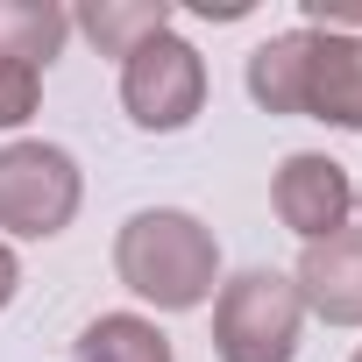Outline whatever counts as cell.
Here are the masks:
<instances>
[{"label": "cell", "instance_id": "1", "mask_svg": "<svg viewBox=\"0 0 362 362\" xmlns=\"http://www.w3.org/2000/svg\"><path fill=\"white\" fill-rule=\"evenodd\" d=\"M114 277L156 313H192L221 284V242L185 206H142L114 235Z\"/></svg>", "mask_w": 362, "mask_h": 362}, {"label": "cell", "instance_id": "13", "mask_svg": "<svg viewBox=\"0 0 362 362\" xmlns=\"http://www.w3.org/2000/svg\"><path fill=\"white\" fill-rule=\"evenodd\" d=\"M298 8H305V22H327L334 36H348L362 22V0H298Z\"/></svg>", "mask_w": 362, "mask_h": 362}, {"label": "cell", "instance_id": "16", "mask_svg": "<svg viewBox=\"0 0 362 362\" xmlns=\"http://www.w3.org/2000/svg\"><path fill=\"white\" fill-rule=\"evenodd\" d=\"M348 362H362V348H355V355H348Z\"/></svg>", "mask_w": 362, "mask_h": 362}, {"label": "cell", "instance_id": "12", "mask_svg": "<svg viewBox=\"0 0 362 362\" xmlns=\"http://www.w3.org/2000/svg\"><path fill=\"white\" fill-rule=\"evenodd\" d=\"M43 100V71L22 57H0V128H22Z\"/></svg>", "mask_w": 362, "mask_h": 362}, {"label": "cell", "instance_id": "11", "mask_svg": "<svg viewBox=\"0 0 362 362\" xmlns=\"http://www.w3.org/2000/svg\"><path fill=\"white\" fill-rule=\"evenodd\" d=\"M71 22L100 43V57H128L135 43H149L156 29H170V8H163V0H93V8H78Z\"/></svg>", "mask_w": 362, "mask_h": 362}, {"label": "cell", "instance_id": "10", "mask_svg": "<svg viewBox=\"0 0 362 362\" xmlns=\"http://www.w3.org/2000/svg\"><path fill=\"white\" fill-rule=\"evenodd\" d=\"M71 36V15L57 0H0V57H22V64H50Z\"/></svg>", "mask_w": 362, "mask_h": 362}, {"label": "cell", "instance_id": "14", "mask_svg": "<svg viewBox=\"0 0 362 362\" xmlns=\"http://www.w3.org/2000/svg\"><path fill=\"white\" fill-rule=\"evenodd\" d=\"M15 291H22V263H15V249L0 242V313L15 305Z\"/></svg>", "mask_w": 362, "mask_h": 362}, {"label": "cell", "instance_id": "7", "mask_svg": "<svg viewBox=\"0 0 362 362\" xmlns=\"http://www.w3.org/2000/svg\"><path fill=\"white\" fill-rule=\"evenodd\" d=\"M298 114L334 121V128H362V36L313 29V50H305V107Z\"/></svg>", "mask_w": 362, "mask_h": 362}, {"label": "cell", "instance_id": "8", "mask_svg": "<svg viewBox=\"0 0 362 362\" xmlns=\"http://www.w3.org/2000/svg\"><path fill=\"white\" fill-rule=\"evenodd\" d=\"M305 50H313V29H277L270 43L249 50V100L263 114H298L305 107Z\"/></svg>", "mask_w": 362, "mask_h": 362}, {"label": "cell", "instance_id": "4", "mask_svg": "<svg viewBox=\"0 0 362 362\" xmlns=\"http://www.w3.org/2000/svg\"><path fill=\"white\" fill-rule=\"evenodd\" d=\"M121 107L142 135H177L192 128L199 107H206V57L177 36V29H156L149 43H135L121 57Z\"/></svg>", "mask_w": 362, "mask_h": 362}, {"label": "cell", "instance_id": "5", "mask_svg": "<svg viewBox=\"0 0 362 362\" xmlns=\"http://www.w3.org/2000/svg\"><path fill=\"white\" fill-rule=\"evenodd\" d=\"M270 206H277V221H284L298 242H327V235H341L348 214H355V177H348L334 156L298 149V156H284L277 177H270Z\"/></svg>", "mask_w": 362, "mask_h": 362}, {"label": "cell", "instance_id": "3", "mask_svg": "<svg viewBox=\"0 0 362 362\" xmlns=\"http://www.w3.org/2000/svg\"><path fill=\"white\" fill-rule=\"evenodd\" d=\"M86 170L57 142H8L0 149V242H50L78 221Z\"/></svg>", "mask_w": 362, "mask_h": 362}, {"label": "cell", "instance_id": "9", "mask_svg": "<svg viewBox=\"0 0 362 362\" xmlns=\"http://www.w3.org/2000/svg\"><path fill=\"white\" fill-rule=\"evenodd\" d=\"M71 362H177V355L149 313H100V320H86Z\"/></svg>", "mask_w": 362, "mask_h": 362}, {"label": "cell", "instance_id": "2", "mask_svg": "<svg viewBox=\"0 0 362 362\" xmlns=\"http://www.w3.org/2000/svg\"><path fill=\"white\" fill-rule=\"evenodd\" d=\"M305 305L284 270H242L214 291V355L221 362H298Z\"/></svg>", "mask_w": 362, "mask_h": 362}, {"label": "cell", "instance_id": "6", "mask_svg": "<svg viewBox=\"0 0 362 362\" xmlns=\"http://www.w3.org/2000/svg\"><path fill=\"white\" fill-rule=\"evenodd\" d=\"M291 284H298V305L320 313L327 327H362V228L305 242Z\"/></svg>", "mask_w": 362, "mask_h": 362}, {"label": "cell", "instance_id": "15", "mask_svg": "<svg viewBox=\"0 0 362 362\" xmlns=\"http://www.w3.org/2000/svg\"><path fill=\"white\" fill-rule=\"evenodd\" d=\"M355 214H362V185H355Z\"/></svg>", "mask_w": 362, "mask_h": 362}]
</instances>
